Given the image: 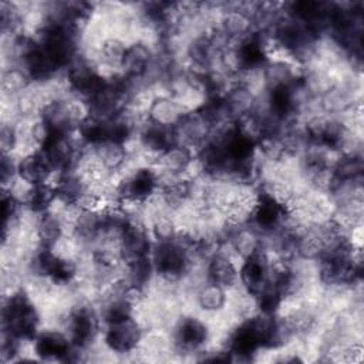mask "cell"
<instances>
[{
	"label": "cell",
	"instance_id": "277c9868",
	"mask_svg": "<svg viewBox=\"0 0 364 364\" xmlns=\"http://www.w3.org/2000/svg\"><path fill=\"white\" fill-rule=\"evenodd\" d=\"M88 145L94 152V155L109 172L118 171L127 161V151L124 144L121 142L104 139V141L88 144Z\"/></svg>",
	"mask_w": 364,
	"mask_h": 364
},
{
	"label": "cell",
	"instance_id": "5b68a950",
	"mask_svg": "<svg viewBox=\"0 0 364 364\" xmlns=\"http://www.w3.org/2000/svg\"><path fill=\"white\" fill-rule=\"evenodd\" d=\"M196 154L191 151L186 146L182 145H172L166 151H164L158 159V164L155 165L156 168L171 172V173H178L182 175L183 171L186 169L188 164Z\"/></svg>",
	"mask_w": 364,
	"mask_h": 364
},
{
	"label": "cell",
	"instance_id": "3957f363",
	"mask_svg": "<svg viewBox=\"0 0 364 364\" xmlns=\"http://www.w3.org/2000/svg\"><path fill=\"white\" fill-rule=\"evenodd\" d=\"M195 304L196 314L216 313L226 304V289L213 282H206L196 290Z\"/></svg>",
	"mask_w": 364,
	"mask_h": 364
},
{
	"label": "cell",
	"instance_id": "7a4b0ae2",
	"mask_svg": "<svg viewBox=\"0 0 364 364\" xmlns=\"http://www.w3.org/2000/svg\"><path fill=\"white\" fill-rule=\"evenodd\" d=\"M185 109L172 97L154 98L148 109L149 121L166 128H175L179 124V121L185 117Z\"/></svg>",
	"mask_w": 364,
	"mask_h": 364
},
{
	"label": "cell",
	"instance_id": "8992f818",
	"mask_svg": "<svg viewBox=\"0 0 364 364\" xmlns=\"http://www.w3.org/2000/svg\"><path fill=\"white\" fill-rule=\"evenodd\" d=\"M33 82L31 77L20 65H10L1 68V94L9 97H18Z\"/></svg>",
	"mask_w": 364,
	"mask_h": 364
},
{
	"label": "cell",
	"instance_id": "6da1fadb",
	"mask_svg": "<svg viewBox=\"0 0 364 364\" xmlns=\"http://www.w3.org/2000/svg\"><path fill=\"white\" fill-rule=\"evenodd\" d=\"M142 333L144 330L131 316L124 320L105 324L102 328V340L112 351L119 355L121 360L124 354L138 346Z\"/></svg>",
	"mask_w": 364,
	"mask_h": 364
}]
</instances>
